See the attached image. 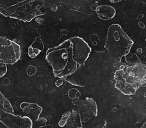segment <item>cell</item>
<instances>
[{
	"label": "cell",
	"mask_w": 146,
	"mask_h": 128,
	"mask_svg": "<svg viewBox=\"0 0 146 128\" xmlns=\"http://www.w3.org/2000/svg\"><path fill=\"white\" fill-rule=\"evenodd\" d=\"M114 80L116 81L115 87L124 95L129 96L135 95L139 89L125 80L123 76V69L116 70L114 74Z\"/></svg>",
	"instance_id": "cell-9"
},
{
	"label": "cell",
	"mask_w": 146,
	"mask_h": 128,
	"mask_svg": "<svg viewBox=\"0 0 146 128\" xmlns=\"http://www.w3.org/2000/svg\"><path fill=\"white\" fill-rule=\"evenodd\" d=\"M0 122L7 128H32L33 120L27 116L16 115L14 113H9L0 110Z\"/></svg>",
	"instance_id": "cell-6"
},
{
	"label": "cell",
	"mask_w": 146,
	"mask_h": 128,
	"mask_svg": "<svg viewBox=\"0 0 146 128\" xmlns=\"http://www.w3.org/2000/svg\"><path fill=\"white\" fill-rule=\"evenodd\" d=\"M20 58V46L5 37H0V62L7 65L15 64Z\"/></svg>",
	"instance_id": "cell-4"
},
{
	"label": "cell",
	"mask_w": 146,
	"mask_h": 128,
	"mask_svg": "<svg viewBox=\"0 0 146 128\" xmlns=\"http://www.w3.org/2000/svg\"><path fill=\"white\" fill-rule=\"evenodd\" d=\"M44 49V45L42 39L40 37H36L35 41L28 48V56L31 58H36Z\"/></svg>",
	"instance_id": "cell-12"
},
{
	"label": "cell",
	"mask_w": 146,
	"mask_h": 128,
	"mask_svg": "<svg viewBox=\"0 0 146 128\" xmlns=\"http://www.w3.org/2000/svg\"><path fill=\"white\" fill-rule=\"evenodd\" d=\"M6 64H4V63L0 62V77L2 78L5 75L7 72V67Z\"/></svg>",
	"instance_id": "cell-15"
},
{
	"label": "cell",
	"mask_w": 146,
	"mask_h": 128,
	"mask_svg": "<svg viewBox=\"0 0 146 128\" xmlns=\"http://www.w3.org/2000/svg\"><path fill=\"white\" fill-rule=\"evenodd\" d=\"M122 0H110V1L112 3H119V2L121 1Z\"/></svg>",
	"instance_id": "cell-17"
},
{
	"label": "cell",
	"mask_w": 146,
	"mask_h": 128,
	"mask_svg": "<svg viewBox=\"0 0 146 128\" xmlns=\"http://www.w3.org/2000/svg\"><path fill=\"white\" fill-rule=\"evenodd\" d=\"M71 117V113L70 111H68V112L65 113L64 115H62V118H61L60 120L58 122V125L60 127H64L69 120L70 118Z\"/></svg>",
	"instance_id": "cell-14"
},
{
	"label": "cell",
	"mask_w": 146,
	"mask_h": 128,
	"mask_svg": "<svg viewBox=\"0 0 146 128\" xmlns=\"http://www.w3.org/2000/svg\"><path fill=\"white\" fill-rule=\"evenodd\" d=\"M70 38L72 42L74 60L79 66H84L90 55L91 47L88 43L81 37L74 36Z\"/></svg>",
	"instance_id": "cell-7"
},
{
	"label": "cell",
	"mask_w": 146,
	"mask_h": 128,
	"mask_svg": "<svg viewBox=\"0 0 146 128\" xmlns=\"http://www.w3.org/2000/svg\"><path fill=\"white\" fill-rule=\"evenodd\" d=\"M123 76L129 83L140 88L146 84V65L136 63L127 65L123 69Z\"/></svg>",
	"instance_id": "cell-5"
},
{
	"label": "cell",
	"mask_w": 146,
	"mask_h": 128,
	"mask_svg": "<svg viewBox=\"0 0 146 128\" xmlns=\"http://www.w3.org/2000/svg\"><path fill=\"white\" fill-rule=\"evenodd\" d=\"M96 12L98 18L105 21L112 20L116 14V11L115 8L108 5L98 6L96 9Z\"/></svg>",
	"instance_id": "cell-11"
},
{
	"label": "cell",
	"mask_w": 146,
	"mask_h": 128,
	"mask_svg": "<svg viewBox=\"0 0 146 128\" xmlns=\"http://www.w3.org/2000/svg\"><path fill=\"white\" fill-rule=\"evenodd\" d=\"M127 66L126 64H124L121 61L116 62L114 64V67L117 69H123L124 67Z\"/></svg>",
	"instance_id": "cell-16"
},
{
	"label": "cell",
	"mask_w": 146,
	"mask_h": 128,
	"mask_svg": "<svg viewBox=\"0 0 146 128\" xmlns=\"http://www.w3.org/2000/svg\"><path fill=\"white\" fill-rule=\"evenodd\" d=\"M134 41L125 32L121 25L112 24L107 30L105 48L110 60L114 63L121 61L122 58L127 56Z\"/></svg>",
	"instance_id": "cell-3"
},
{
	"label": "cell",
	"mask_w": 146,
	"mask_h": 128,
	"mask_svg": "<svg viewBox=\"0 0 146 128\" xmlns=\"http://www.w3.org/2000/svg\"><path fill=\"white\" fill-rule=\"evenodd\" d=\"M43 6V0H1L0 13L5 17L31 22L44 14L41 12Z\"/></svg>",
	"instance_id": "cell-2"
},
{
	"label": "cell",
	"mask_w": 146,
	"mask_h": 128,
	"mask_svg": "<svg viewBox=\"0 0 146 128\" xmlns=\"http://www.w3.org/2000/svg\"><path fill=\"white\" fill-rule=\"evenodd\" d=\"M20 108L22 109L23 115L29 117L34 121H38L43 111L41 106L36 103L31 102H23L20 105Z\"/></svg>",
	"instance_id": "cell-10"
},
{
	"label": "cell",
	"mask_w": 146,
	"mask_h": 128,
	"mask_svg": "<svg viewBox=\"0 0 146 128\" xmlns=\"http://www.w3.org/2000/svg\"><path fill=\"white\" fill-rule=\"evenodd\" d=\"M74 103L79 107V116L81 125L98 116V105L93 98H86L84 100H77Z\"/></svg>",
	"instance_id": "cell-8"
},
{
	"label": "cell",
	"mask_w": 146,
	"mask_h": 128,
	"mask_svg": "<svg viewBox=\"0 0 146 128\" xmlns=\"http://www.w3.org/2000/svg\"><path fill=\"white\" fill-rule=\"evenodd\" d=\"M0 104H1V109L9 113H14L13 107L11 104L10 101L4 96L1 92H0Z\"/></svg>",
	"instance_id": "cell-13"
},
{
	"label": "cell",
	"mask_w": 146,
	"mask_h": 128,
	"mask_svg": "<svg viewBox=\"0 0 146 128\" xmlns=\"http://www.w3.org/2000/svg\"><path fill=\"white\" fill-rule=\"evenodd\" d=\"M46 59L55 77L64 78L74 74L79 64L74 59L72 42L70 38L46 51Z\"/></svg>",
	"instance_id": "cell-1"
},
{
	"label": "cell",
	"mask_w": 146,
	"mask_h": 128,
	"mask_svg": "<svg viewBox=\"0 0 146 128\" xmlns=\"http://www.w3.org/2000/svg\"><path fill=\"white\" fill-rule=\"evenodd\" d=\"M145 41H146V39H145Z\"/></svg>",
	"instance_id": "cell-18"
}]
</instances>
